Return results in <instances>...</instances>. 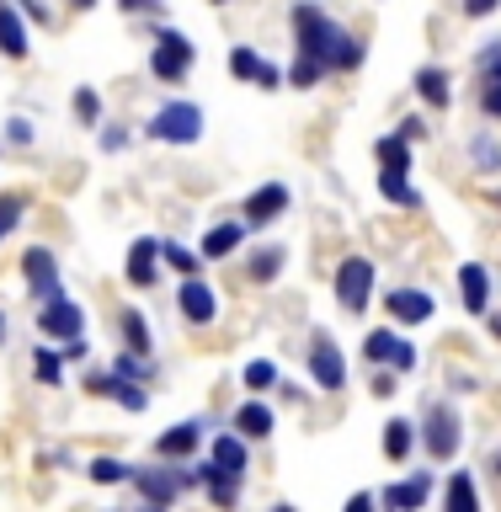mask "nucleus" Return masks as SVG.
<instances>
[{
	"mask_svg": "<svg viewBox=\"0 0 501 512\" xmlns=\"http://www.w3.org/2000/svg\"><path fill=\"white\" fill-rule=\"evenodd\" d=\"M294 43H299V54L320 59L326 70H358L363 54H368V48L352 38L336 16L320 11L315 0H299V6H294Z\"/></svg>",
	"mask_w": 501,
	"mask_h": 512,
	"instance_id": "obj_1",
	"label": "nucleus"
},
{
	"mask_svg": "<svg viewBox=\"0 0 501 512\" xmlns=\"http://www.w3.org/2000/svg\"><path fill=\"white\" fill-rule=\"evenodd\" d=\"M150 134L160 144H198L203 139V107L198 102H166L150 118Z\"/></svg>",
	"mask_w": 501,
	"mask_h": 512,
	"instance_id": "obj_2",
	"label": "nucleus"
},
{
	"mask_svg": "<svg viewBox=\"0 0 501 512\" xmlns=\"http://www.w3.org/2000/svg\"><path fill=\"white\" fill-rule=\"evenodd\" d=\"M192 54H198V48H192L187 32H160L155 48H150V70L160 80H182L192 70Z\"/></svg>",
	"mask_w": 501,
	"mask_h": 512,
	"instance_id": "obj_3",
	"label": "nucleus"
},
{
	"mask_svg": "<svg viewBox=\"0 0 501 512\" xmlns=\"http://www.w3.org/2000/svg\"><path fill=\"white\" fill-rule=\"evenodd\" d=\"M368 294H374V262H368V256H347V262L336 267V299L358 315L368 304Z\"/></svg>",
	"mask_w": 501,
	"mask_h": 512,
	"instance_id": "obj_4",
	"label": "nucleus"
},
{
	"mask_svg": "<svg viewBox=\"0 0 501 512\" xmlns=\"http://www.w3.org/2000/svg\"><path fill=\"white\" fill-rule=\"evenodd\" d=\"M38 331L43 336H54V342H70V336H86V315H80V304L75 299H43V310H38Z\"/></svg>",
	"mask_w": 501,
	"mask_h": 512,
	"instance_id": "obj_5",
	"label": "nucleus"
},
{
	"mask_svg": "<svg viewBox=\"0 0 501 512\" xmlns=\"http://www.w3.org/2000/svg\"><path fill=\"white\" fill-rule=\"evenodd\" d=\"M459 416H454V406H432L427 411V427H422V443H427V454L432 459H454L459 454Z\"/></svg>",
	"mask_w": 501,
	"mask_h": 512,
	"instance_id": "obj_6",
	"label": "nucleus"
},
{
	"mask_svg": "<svg viewBox=\"0 0 501 512\" xmlns=\"http://www.w3.org/2000/svg\"><path fill=\"white\" fill-rule=\"evenodd\" d=\"M363 358L368 363H390L395 374H406V368H416V347L406 342L400 331H368V342H363Z\"/></svg>",
	"mask_w": 501,
	"mask_h": 512,
	"instance_id": "obj_7",
	"label": "nucleus"
},
{
	"mask_svg": "<svg viewBox=\"0 0 501 512\" xmlns=\"http://www.w3.org/2000/svg\"><path fill=\"white\" fill-rule=\"evenodd\" d=\"M176 304H182V315L192 320V326H208V320L219 315V294H214V283H203L198 272H192V278H182V288H176Z\"/></svg>",
	"mask_w": 501,
	"mask_h": 512,
	"instance_id": "obj_8",
	"label": "nucleus"
},
{
	"mask_svg": "<svg viewBox=\"0 0 501 512\" xmlns=\"http://www.w3.org/2000/svg\"><path fill=\"white\" fill-rule=\"evenodd\" d=\"M310 374H315L320 390H342V384H347V358L336 352L331 336H315V347H310Z\"/></svg>",
	"mask_w": 501,
	"mask_h": 512,
	"instance_id": "obj_9",
	"label": "nucleus"
},
{
	"mask_svg": "<svg viewBox=\"0 0 501 512\" xmlns=\"http://www.w3.org/2000/svg\"><path fill=\"white\" fill-rule=\"evenodd\" d=\"M230 75H235V80H256L262 91H278V86H283V70H278V64H267V59L256 54V48H246V43L230 48Z\"/></svg>",
	"mask_w": 501,
	"mask_h": 512,
	"instance_id": "obj_10",
	"label": "nucleus"
},
{
	"mask_svg": "<svg viewBox=\"0 0 501 512\" xmlns=\"http://www.w3.org/2000/svg\"><path fill=\"white\" fill-rule=\"evenodd\" d=\"M22 278L32 283V294H38V299L64 294V288H59V262H54V251H48V246H32L22 256Z\"/></svg>",
	"mask_w": 501,
	"mask_h": 512,
	"instance_id": "obj_11",
	"label": "nucleus"
},
{
	"mask_svg": "<svg viewBox=\"0 0 501 512\" xmlns=\"http://www.w3.org/2000/svg\"><path fill=\"white\" fill-rule=\"evenodd\" d=\"M208 470L203 475H224V480H246V443H240V432H224V438H214V448H208Z\"/></svg>",
	"mask_w": 501,
	"mask_h": 512,
	"instance_id": "obj_12",
	"label": "nucleus"
},
{
	"mask_svg": "<svg viewBox=\"0 0 501 512\" xmlns=\"http://www.w3.org/2000/svg\"><path fill=\"white\" fill-rule=\"evenodd\" d=\"M288 208V187L283 182H267V187H256L251 198H246V208H240V214H246V224L251 230H262V224H272Z\"/></svg>",
	"mask_w": 501,
	"mask_h": 512,
	"instance_id": "obj_13",
	"label": "nucleus"
},
{
	"mask_svg": "<svg viewBox=\"0 0 501 512\" xmlns=\"http://www.w3.org/2000/svg\"><path fill=\"white\" fill-rule=\"evenodd\" d=\"M134 486H139V496L150 507H171L176 496H182V475L176 470H139L134 464Z\"/></svg>",
	"mask_w": 501,
	"mask_h": 512,
	"instance_id": "obj_14",
	"label": "nucleus"
},
{
	"mask_svg": "<svg viewBox=\"0 0 501 512\" xmlns=\"http://www.w3.org/2000/svg\"><path fill=\"white\" fill-rule=\"evenodd\" d=\"M384 304H390V315L406 320V326H422V320H432V310H438L427 288H395V294L384 299Z\"/></svg>",
	"mask_w": 501,
	"mask_h": 512,
	"instance_id": "obj_15",
	"label": "nucleus"
},
{
	"mask_svg": "<svg viewBox=\"0 0 501 512\" xmlns=\"http://www.w3.org/2000/svg\"><path fill=\"white\" fill-rule=\"evenodd\" d=\"M155 256H160V240H150V235H139L134 240V246H128V283H134V288H155V278H160V272H155Z\"/></svg>",
	"mask_w": 501,
	"mask_h": 512,
	"instance_id": "obj_16",
	"label": "nucleus"
},
{
	"mask_svg": "<svg viewBox=\"0 0 501 512\" xmlns=\"http://www.w3.org/2000/svg\"><path fill=\"white\" fill-rule=\"evenodd\" d=\"M427 502H432V475H411L400 486H384V507H395V512H416Z\"/></svg>",
	"mask_w": 501,
	"mask_h": 512,
	"instance_id": "obj_17",
	"label": "nucleus"
},
{
	"mask_svg": "<svg viewBox=\"0 0 501 512\" xmlns=\"http://www.w3.org/2000/svg\"><path fill=\"white\" fill-rule=\"evenodd\" d=\"M459 294H464V310H486V304H491V272L486 267H480V262H464L459 267Z\"/></svg>",
	"mask_w": 501,
	"mask_h": 512,
	"instance_id": "obj_18",
	"label": "nucleus"
},
{
	"mask_svg": "<svg viewBox=\"0 0 501 512\" xmlns=\"http://www.w3.org/2000/svg\"><path fill=\"white\" fill-rule=\"evenodd\" d=\"M198 443H203V422H182V427L160 432V438H155V454H160V459H187Z\"/></svg>",
	"mask_w": 501,
	"mask_h": 512,
	"instance_id": "obj_19",
	"label": "nucleus"
},
{
	"mask_svg": "<svg viewBox=\"0 0 501 512\" xmlns=\"http://www.w3.org/2000/svg\"><path fill=\"white\" fill-rule=\"evenodd\" d=\"M0 54L6 59H27V27L6 0H0Z\"/></svg>",
	"mask_w": 501,
	"mask_h": 512,
	"instance_id": "obj_20",
	"label": "nucleus"
},
{
	"mask_svg": "<svg viewBox=\"0 0 501 512\" xmlns=\"http://www.w3.org/2000/svg\"><path fill=\"white\" fill-rule=\"evenodd\" d=\"M235 432H240V438H267V432H272V411L262 406V400H246V406H240L235 411Z\"/></svg>",
	"mask_w": 501,
	"mask_h": 512,
	"instance_id": "obj_21",
	"label": "nucleus"
},
{
	"mask_svg": "<svg viewBox=\"0 0 501 512\" xmlns=\"http://www.w3.org/2000/svg\"><path fill=\"white\" fill-rule=\"evenodd\" d=\"M240 235H246V224H214V230L203 235V262H219V256H230L240 246Z\"/></svg>",
	"mask_w": 501,
	"mask_h": 512,
	"instance_id": "obj_22",
	"label": "nucleus"
},
{
	"mask_svg": "<svg viewBox=\"0 0 501 512\" xmlns=\"http://www.w3.org/2000/svg\"><path fill=\"white\" fill-rule=\"evenodd\" d=\"M379 192L400 208H422V192L406 182V171H379Z\"/></svg>",
	"mask_w": 501,
	"mask_h": 512,
	"instance_id": "obj_23",
	"label": "nucleus"
},
{
	"mask_svg": "<svg viewBox=\"0 0 501 512\" xmlns=\"http://www.w3.org/2000/svg\"><path fill=\"white\" fill-rule=\"evenodd\" d=\"M374 155H379L384 171H411V139H400V134H384L374 144Z\"/></svg>",
	"mask_w": 501,
	"mask_h": 512,
	"instance_id": "obj_24",
	"label": "nucleus"
},
{
	"mask_svg": "<svg viewBox=\"0 0 501 512\" xmlns=\"http://www.w3.org/2000/svg\"><path fill=\"white\" fill-rule=\"evenodd\" d=\"M448 512H475L480 507V491H475V480H470V470H454V480H448Z\"/></svg>",
	"mask_w": 501,
	"mask_h": 512,
	"instance_id": "obj_25",
	"label": "nucleus"
},
{
	"mask_svg": "<svg viewBox=\"0 0 501 512\" xmlns=\"http://www.w3.org/2000/svg\"><path fill=\"white\" fill-rule=\"evenodd\" d=\"M411 448H416V427L411 422H400V416H395V422H384V454L400 464V459H411Z\"/></svg>",
	"mask_w": 501,
	"mask_h": 512,
	"instance_id": "obj_26",
	"label": "nucleus"
},
{
	"mask_svg": "<svg viewBox=\"0 0 501 512\" xmlns=\"http://www.w3.org/2000/svg\"><path fill=\"white\" fill-rule=\"evenodd\" d=\"M118 326H123V347H134L139 358L155 347V342H150V326H144V315H139V310H123V315H118Z\"/></svg>",
	"mask_w": 501,
	"mask_h": 512,
	"instance_id": "obj_27",
	"label": "nucleus"
},
{
	"mask_svg": "<svg viewBox=\"0 0 501 512\" xmlns=\"http://www.w3.org/2000/svg\"><path fill=\"white\" fill-rule=\"evenodd\" d=\"M283 246H267V251H256L251 256V283H272V278H278V272H283Z\"/></svg>",
	"mask_w": 501,
	"mask_h": 512,
	"instance_id": "obj_28",
	"label": "nucleus"
},
{
	"mask_svg": "<svg viewBox=\"0 0 501 512\" xmlns=\"http://www.w3.org/2000/svg\"><path fill=\"white\" fill-rule=\"evenodd\" d=\"M160 256H166V262L182 272V278H192V272L203 267V251H187V246H176V240H160Z\"/></svg>",
	"mask_w": 501,
	"mask_h": 512,
	"instance_id": "obj_29",
	"label": "nucleus"
},
{
	"mask_svg": "<svg viewBox=\"0 0 501 512\" xmlns=\"http://www.w3.org/2000/svg\"><path fill=\"white\" fill-rule=\"evenodd\" d=\"M416 91H422L432 107H448V75L443 70H416Z\"/></svg>",
	"mask_w": 501,
	"mask_h": 512,
	"instance_id": "obj_30",
	"label": "nucleus"
},
{
	"mask_svg": "<svg viewBox=\"0 0 501 512\" xmlns=\"http://www.w3.org/2000/svg\"><path fill=\"white\" fill-rule=\"evenodd\" d=\"M112 400H118L123 411H144V406H150V395H144L134 379H123V374H112Z\"/></svg>",
	"mask_w": 501,
	"mask_h": 512,
	"instance_id": "obj_31",
	"label": "nucleus"
},
{
	"mask_svg": "<svg viewBox=\"0 0 501 512\" xmlns=\"http://www.w3.org/2000/svg\"><path fill=\"white\" fill-rule=\"evenodd\" d=\"M32 374H38L43 384H59L64 379V358H59V352H48V347H32Z\"/></svg>",
	"mask_w": 501,
	"mask_h": 512,
	"instance_id": "obj_32",
	"label": "nucleus"
},
{
	"mask_svg": "<svg viewBox=\"0 0 501 512\" xmlns=\"http://www.w3.org/2000/svg\"><path fill=\"white\" fill-rule=\"evenodd\" d=\"M91 480H96V486H118V480H134V464H118V459H91Z\"/></svg>",
	"mask_w": 501,
	"mask_h": 512,
	"instance_id": "obj_33",
	"label": "nucleus"
},
{
	"mask_svg": "<svg viewBox=\"0 0 501 512\" xmlns=\"http://www.w3.org/2000/svg\"><path fill=\"white\" fill-rule=\"evenodd\" d=\"M27 214V198H16V192H0V240H6L16 224H22Z\"/></svg>",
	"mask_w": 501,
	"mask_h": 512,
	"instance_id": "obj_34",
	"label": "nucleus"
},
{
	"mask_svg": "<svg viewBox=\"0 0 501 512\" xmlns=\"http://www.w3.org/2000/svg\"><path fill=\"white\" fill-rule=\"evenodd\" d=\"M320 75H326V64H320V59H310V54H299L294 64H288V80H294L299 91H304V86H315Z\"/></svg>",
	"mask_w": 501,
	"mask_h": 512,
	"instance_id": "obj_35",
	"label": "nucleus"
},
{
	"mask_svg": "<svg viewBox=\"0 0 501 512\" xmlns=\"http://www.w3.org/2000/svg\"><path fill=\"white\" fill-rule=\"evenodd\" d=\"M203 486L214 507H235V496H240V480H224V475H203Z\"/></svg>",
	"mask_w": 501,
	"mask_h": 512,
	"instance_id": "obj_36",
	"label": "nucleus"
},
{
	"mask_svg": "<svg viewBox=\"0 0 501 512\" xmlns=\"http://www.w3.org/2000/svg\"><path fill=\"white\" fill-rule=\"evenodd\" d=\"M272 384H278V363L251 358V363H246V390H272Z\"/></svg>",
	"mask_w": 501,
	"mask_h": 512,
	"instance_id": "obj_37",
	"label": "nucleus"
},
{
	"mask_svg": "<svg viewBox=\"0 0 501 512\" xmlns=\"http://www.w3.org/2000/svg\"><path fill=\"white\" fill-rule=\"evenodd\" d=\"M112 374H123V379H150V363H139V352L123 347L118 363H112Z\"/></svg>",
	"mask_w": 501,
	"mask_h": 512,
	"instance_id": "obj_38",
	"label": "nucleus"
},
{
	"mask_svg": "<svg viewBox=\"0 0 501 512\" xmlns=\"http://www.w3.org/2000/svg\"><path fill=\"white\" fill-rule=\"evenodd\" d=\"M75 118H80V123H96V118H102V96H96L91 86L75 91Z\"/></svg>",
	"mask_w": 501,
	"mask_h": 512,
	"instance_id": "obj_39",
	"label": "nucleus"
},
{
	"mask_svg": "<svg viewBox=\"0 0 501 512\" xmlns=\"http://www.w3.org/2000/svg\"><path fill=\"white\" fill-rule=\"evenodd\" d=\"M480 107H486L491 118L501 123V75H496V80H486V91H480Z\"/></svg>",
	"mask_w": 501,
	"mask_h": 512,
	"instance_id": "obj_40",
	"label": "nucleus"
},
{
	"mask_svg": "<svg viewBox=\"0 0 501 512\" xmlns=\"http://www.w3.org/2000/svg\"><path fill=\"white\" fill-rule=\"evenodd\" d=\"M480 75H486V80H496V75H501V43H491L486 54H480Z\"/></svg>",
	"mask_w": 501,
	"mask_h": 512,
	"instance_id": "obj_41",
	"label": "nucleus"
},
{
	"mask_svg": "<svg viewBox=\"0 0 501 512\" xmlns=\"http://www.w3.org/2000/svg\"><path fill=\"white\" fill-rule=\"evenodd\" d=\"M475 160H480L486 171H496V166H501V155H496V144H491V139H475Z\"/></svg>",
	"mask_w": 501,
	"mask_h": 512,
	"instance_id": "obj_42",
	"label": "nucleus"
},
{
	"mask_svg": "<svg viewBox=\"0 0 501 512\" xmlns=\"http://www.w3.org/2000/svg\"><path fill=\"white\" fill-rule=\"evenodd\" d=\"M6 139H11V144H32V123H27V118H11V123H6Z\"/></svg>",
	"mask_w": 501,
	"mask_h": 512,
	"instance_id": "obj_43",
	"label": "nucleus"
},
{
	"mask_svg": "<svg viewBox=\"0 0 501 512\" xmlns=\"http://www.w3.org/2000/svg\"><path fill=\"white\" fill-rule=\"evenodd\" d=\"M128 16H144V11H160V0H118Z\"/></svg>",
	"mask_w": 501,
	"mask_h": 512,
	"instance_id": "obj_44",
	"label": "nucleus"
},
{
	"mask_svg": "<svg viewBox=\"0 0 501 512\" xmlns=\"http://www.w3.org/2000/svg\"><path fill=\"white\" fill-rule=\"evenodd\" d=\"M422 134H427L422 118H406V123H400V139H422Z\"/></svg>",
	"mask_w": 501,
	"mask_h": 512,
	"instance_id": "obj_45",
	"label": "nucleus"
},
{
	"mask_svg": "<svg viewBox=\"0 0 501 512\" xmlns=\"http://www.w3.org/2000/svg\"><path fill=\"white\" fill-rule=\"evenodd\" d=\"M496 0H464V16H491Z\"/></svg>",
	"mask_w": 501,
	"mask_h": 512,
	"instance_id": "obj_46",
	"label": "nucleus"
},
{
	"mask_svg": "<svg viewBox=\"0 0 501 512\" xmlns=\"http://www.w3.org/2000/svg\"><path fill=\"white\" fill-rule=\"evenodd\" d=\"M368 507H374V496H368V491H358V496L347 502V512H368Z\"/></svg>",
	"mask_w": 501,
	"mask_h": 512,
	"instance_id": "obj_47",
	"label": "nucleus"
},
{
	"mask_svg": "<svg viewBox=\"0 0 501 512\" xmlns=\"http://www.w3.org/2000/svg\"><path fill=\"white\" fill-rule=\"evenodd\" d=\"M374 395H395V374H379L374 379Z\"/></svg>",
	"mask_w": 501,
	"mask_h": 512,
	"instance_id": "obj_48",
	"label": "nucleus"
},
{
	"mask_svg": "<svg viewBox=\"0 0 501 512\" xmlns=\"http://www.w3.org/2000/svg\"><path fill=\"white\" fill-rule=\"evenodd\" d=\"M22 6H27V11H32V16H38V22H48V11H43V6H38V0H22Z\"/></svg>",
	"mask_w": 501,
	"mask_h": 512,
	"instance_id": "obj_49",
	"label": "nucleus"
},
{
	"mask_svg": "<svg viewBox=\"0 0 501 512\" xmlns=\"http://www.w3.org/2000/svg\"><path fill=\"white\" fill-rule=\"evenodd\" d=\"M70 6H75V11H91V6H96V0H70Z\"/></svg>",
	"mask_w": 501,
	"mask_h": 512,
	"instance_id": "obj_50",
	"label": "nucleus"
},
{
	"mask_svg": "<svg viewBox=\"0 0 501 512\" xmlns=\"http://www.w3.org/2000/svg\"><path fill=\"white\" fill-rule=\"evenodd\" d=\"M0 342H6V315H0Z\"/></svg>",
	"mask_w": 501,
	"mask_h": 512,
	"instance_id": "obj_51",
	"label": "nucleus"
},
{
	"mask_svg": "<svg viewBox=\"0 0 501 512\" xmlns=\"http://www.w3.org/2000/svg\"><path fill=\"white\" fill-rule=\"evenodd\" d=\"M214 6H224V0H214Z\"/></svg>",
	"mask_w": 501,
	"mask_h": 512,
	"instance_id": "obj_52",
	"label": "nucleus"
},
{
	"mask_svg": "<svg viewBox=\"0 0 501 512\" xmlns=\"http://www.w3.org/2000/svg\"><path fill=\"white\" fill-rule=\"evenodd\" d=\"M496 470H501V459H496Z\"/></svg>",
	"mask_w": 501,
	"mask_h": 512,
	"instance_id": "obj_53",
	"label": "nucleus"
}]
</instances>
